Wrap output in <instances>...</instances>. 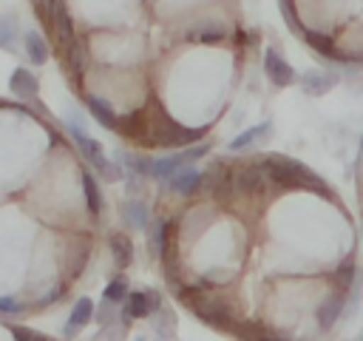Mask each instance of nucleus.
<instances>
[{
    "label": "nucleus",
    "instance_id": "obj_1",
    "mask_svg": "<svg viewBox=\"0 0 363 341\" xmlns=\"http://www.w3.org/2000/svg\"><path fill=\"white\" fill-rule=\"evenodd\" d=\"M261 165L267 170V179L275 182L278 188H309V190H320L323 196H332V190L323 185L320 176H315L306 165L289 156H261Z\"/></svg>",
    "mask_w": 363,
    "mask_h": 341
},
{
    "label": "nucleus",
    "instance_id": "obj_2",
    "mask_svg": "<svg viewBox=\"0 0 363 341\" xmlns=\"http://www.w3.org/2000/svg\"><path fill=\"white\" fill-rule=\"evenodd\" d=\"M65 134L71 136V142L79 148V153H82V159L102 176L105 173V168H108V156H105V151H102V145H99V139H94V136H88V131L82 128V122H74V119H68L65 122Z\"/></svg>",
    "mask_w": 363,
    "mask_h": 341
},
{
    "label": "nucleus",
    "instance_id": "obj_3",
    "mask_svg": "<svg viewBox=\"0 0 363 341\" xmlns=\"http://www.w3.org/2000/svg\"><path fill=\"white\" fill-rule=\"evenodd\" d=\"M264 77H267V82L272 85V88H289V85H295V80H298V74H295V68L284 60V54L278 51V48H267L264 51Z\"/></svg>",
    "mask_w": 363,
    "mask_h": 341
},
{
    "label": "nucleus",
    "instance_id": "obj_4",
    "mask_svg": "<svg viewBox=\"0 0 363 341\" xmlns=\"http://www.w3.org/2000/svg\"><path fill=\"white\" fill-rule=\"evenodd\" d=\"M190 307H193V313L201 318V321H207V324H216V327H233L235 321H233V313L227 310V304L224 301H218V298H213V296H199V301H190Z\"/></svg>",
    "mask_w": 363,
    "mask_h": 341
},
{
    "label": "nucleus",
    "instance_id": "obj_5",
    "mask_svg": "<svg viewBox=\"0 0 363 341\" xmlns=\"http://www.w3.org/2000/svg\"><path fill=\"white\" fill-rule=\"evenodd\" d=\"M264 182H267V170H264L261 159L258 162H244V165H238L233 170V188L238 193H244V196L258 193L264 188Z\"/></svg>",
    "mask_w": 363,
    "mask_h": 341
},
{
    "label": "nucleus",
    "instance_id": "obj_6",
    "mask_svg": "<svg viewBox=\"0 0 363 341\" xmlns=\"http://www.w3.org/2000/svg\"><path fill=\"white\" fill-rule=\"evenodd\" d=\"M79 99H82V105H85V111L105 128V131H119V114L113 111V105L108 102V99H102L99 94H94V91H82L79 94Z\"/></svg>",
    "mask_w": 363,
    "mask_h": 341
},
{
    "label": "nucleus",
    "instance_id": "obj_7",
    "mask_svg": "<svg viewBox=\"0 0 363 341\" xmlns=\"http://www.w3.org/2000/svg\"><path fill=\"white\" fill-rule=\"evenodd\" d=\"M346 304H349V296H346V293H340V290H332V293H329V296H326V298L318 304V310H315L318 327H320V330L335 327V321L343 315Z\"/></svg>",
    "mask_w": 363,
    "mask_h": 341
},
{
    "label": "nucleus",
    "instance_id": "obj_8",
    "mask_svg": "<svg viewBox=\"0 0 363 341\" xmlns=\"http://www.w3.org/2000/svg\"><path fill=\"white\" fill-rule=\"evenodd\" d=\"M303 43H306L315 54H320V57H326V60H332V63H352V60L340 51V45H337L332 37H326L323 31L306 28V31H303Z\"/></svg>",
    "mask_w": 363,
    "mask_h": 341
},
{
    "label": "nucleus",
    "instance_id": "obj_9",
    "mask_svg": "<svg viewBox=\"0 0 363 341\" xmlns=\"http://www.w3.org/2000/svg\"><path fill=\"white\" fill-rule=\"evenodd\" d=\"M9 91H14L20 99H37V91H40V77L31 71V68H26V65H17L14 71H11V77H9Z\"/></svg>",
    "mask_w": 363,
    "mask_h": 341
},
{
    "label": "nucleus",
    "instance_id": "obj_10",
    "mask_svg": "<svg viewBox=\"0 0 363 341\" xmlns=\"http://www.w3.org/2000/svg\"><path fill=\"white\" fill-rule=\"evenodd\" d=\"M340 77L337 74H329V71H320V68H309V71H303L301 74V88H303V94H309V97H323L326 91H332L335 88V82H337Z\"/></svg>",
    "mask_w": 363,
    "mask_h": 341
},
{
    "label": "nucleus",
    "instance_id": "obj_11",
    "mask_svg": "<svg viewBox=\"0 0 363 341\" xmlns=\"http://www.w3.org/2000/svg\"><path fill=\"white\" fill-rule=\"evenodd\" d=\"M96 318V304L91 301V298H77L74 301V307H71V315H68V321H65V327H62V332L71 338V335H77L88 321H94Z\"/></svg>",
    "mask_w": 363,
    "mask_h": 341
},
{
    "label": "nucleus",
    "instance_id": "obj_12",
    "mask_svg": "<svg viewBox=\"0 0 363 341\" xmlns=\"http://www.w3.org/2000/svg\"><path fill=\"white\" fill-rule=\"evenodd\" d=\"M119 219H122V224L130 227V230H147V224H150V210H147V205H145L142 199H128V202L119 207Z\"/></svg>",
    "mask_w": 363,
    "mask_h": 341
},
{
    "label": "nucleus",
    "instance_id": "obj_13",
    "mask_svg": "<svg viewBox=\"0 0 363 341\" xmlns=\"http://www.w3.org/2000/svg\"><path fill=\"white\" fill-rule=\"evenodd\" d=\"M150 313H153V298H150V293L136 290V293H130L128 301L122 304V327H128L133 318H145V315H150Z\"/></svg>",
    "mask_w": 363,
    "mask_h": 341
},
{
    "label": "nucleus",
    "instance_id": "obj_14",
    "mask_svg": "<svg viewBox=\"0 0 363 341\" xmlns=\"http://www.w3.org/2000/svg\"><path fill=\"white\" fill-rule=\"evenodd\" d=\"M23 51H26V57H28V63H31V65H45V63H48V57H51L45 37H43L40 31H34V28L23 31Z\"/></svg>",
    "mask_w": 363,
    "mask_h": 341
},
{
    "label": "nucleus",
    "instance_id": "obj_15",
    "mask_svg": "<svg viewBox=\"0 0 363 341\" xmlns=\"http://www.w3.org/2000/svg\"><path fill=\"white\" fill-rule=\"evenodd\" d=\"M62 57H65V74H71V80L79 82L82 74L88 71V45H85V40L79 37Z\"/></svg>",
    "mask_w": 363,
    "mask_h": 341
},
{
    "label": "nucleus",
    "instance_id": "obj_16",
    "mask_svg": "<svg viewBox=\"0 0 363 341\" xmlns=\"http://www.w3.org/2000/svg\"><path fill=\"white\" fill-rule=\"evenodd\" d=\"M267 134H272V122H269V119H267V122H258V125H252V128H244L238 136H233V139L227 142V151H233V153L247 151L250 145L267 139Z\"/></svg>",
    "mask_w": 363,
    "mask_h": 341
},
{
    "label": "nucleus",
    "instance_id": "obj_17",
    "mask_svg": "<svg viewBox=\"0 0 363 341\" xmlns=\"http://www.w3.org/2000/svg\"><path fill=\"white\" fill-rule=\"evenodd\" d=\"M201 185H204V173H199L196 168H184V170H179V173L167 182V188H170L176 196H190V193H196Z\"/></svg>",
    "mask_w": 363,
    "mask_h": 341
},
{
    "label": "nucleus",
    "instance_id": "obj_18",
    "mask_svg": "<svg viewBox=\"0 0 363 341\" xmlns=\"http://www.w3.org/2000/svg\"><path fill=\"white\" fill-rule=\"evenodd\" d=\"M147 239H150V253L153 256H167L170 247H167V239H170V219H156L150 227H147Z\"/></svg>",
    "mask_w": 363,
    "mask_h": 341
},
{
    "label": "nucleus",
    "instance_id": "obj_19",
    "mask_svg": "<svg viewBox=\"0 0 363 341\" xmlns=\"http://www.w3.org/2000/svg\"><path fill=\"white\" fill-rule=\"evenodd\" d=\"M108 244H111L113 267H116V270H125V267L133 261V244H130V239H128L125 233H111Z\"/></svg>",
    "mask_w": 363,
    "mask_h": 341
},
{
    "label": "nucleus",
    "instance_id": "obj_20",
    "mask_svg": "<svg viewBox=\"0 0 363 341\" xmlns=\"http://www.w3.org/2000/svg\"><path fill=\"white\" fill-rule=\"evenodd\" d=\"M357 276H360V270H357L354 259H343V261L335 267V273L329 276V281L335 284V290H340V293L349 296V290H352V284L357 281Z\"/></svg>",
    "mask_w": 363,
    "mask_h": 341
},
{
    "label": "nucleus",
    "instance_id": "obj_21",
    "mask_svg": "<svg viewBox=\"0 0 363 341\" xmlns=\"http://www.w3.org/2000/svg\"><path fill=\"white\" fill-rule=\"evenodd\" d=\"M82 193H85V205H88V213L91 216H99L105 202H102V190H99V182L94 173H82Z\"/></svg>",
    "mask_w": 363,
    "mask_h": 341
},
{
    "label": "nucleus",
    "instance_id": "obj_22",
    "mask_svg": "<svg viewBox=\"0 0 363 341\" xmlns=\"http://www.w3.org/2000/svg\"><path fill=\"white\" fill-rule=\"evenodd\" d=\"M17 37H23V28H20L17 17H14V11H3L0 14V45L6 51H14V40Z\"/></svg>",
    "mask_w": 363,
    "mask_h": 341
},
{
    "label": "nucleus",
    "instance_id": "obj_23",
    "mask_svg": "<svg viewBox=\"0 0 363 341\" xmlns=\"http://www.w3.org/2000/svg\"><path fill=\"white\" fill-rule=\"evenodd\" d=\"M119 162L125 165L128 176H136V179L150 176V168H153V159H145V156H136V153H122Z\"/></svg>",
    "mask_w": 363,
    "mask_h": 341
},
{
    "label": "nucleus",
    "instance_id": "obj_24",
    "mask_svg": "<svg viewBox=\"0 0 363 341\" xmlns=\"http://www.w3.org/2000/svg\"><path fill=\"white\" fill-rule=\"evenodd\" d=\"M105 301H111V304H125L128 301V296H130V290H128V281L122 278V276H116L113 281H108V287H105Z\"/></svg>",
    "mask_w": 363,
    "mask_h": 341
},
{
    "label": "nucleus",
    "instance_id": "obj_25",
    "mask_svg": "<svg viewBox=\"0 0 363 341\" xmlns=\"http://www.w3.org/2000/svg\"><path fill=\"white\" fill-rule=\"evenodd\" d=\"M278 9H281V14H284V20H286V28L292 31V34H301L303 37V26H301V17H298V11H295V6H292V0H278Z\"/></svg>",
    "mask_w": 363,
    "mask_h": 341
},
{
    "label": "nucleus",
    "instance_id": "obj_26",
    "mask_svg": "<svg viewBox=\"0 0 363 341\" xmlns=\"http://www.w3.org/2000/svg\"><path fill=\"white\" fill-rule=\"evenodd\" d=\"M150 324H153V330H156L162 338H170V335H173V327H176V318H173V313H170L167 307H162V315H159V310H156V318H150Z\"/></svg>",
    "mask_w": 363,
    "mask_h": 341
},
{
    "label": "nucleus",
    "instance_id": "obj_27",
    "mask_svg": "<svg viewBox=\"0 0 363 341\" xmlns=\"http://www.w3.org/2000/svg\"><path fill=\"white\" fill-rule=\"evenodd\" d=\"M9 330H11V335H14L17 341H54L51 335L34 332V330H28V327H20V324H9Z\"/></svg>",
    "mask_w": 363,
    "mask_h": 341
},
{
    "label": "nucleus",
    "instance_id": "obj_28",
    "mask_svg": "<svg viewBox=\"0 0 363 341\" xmlns=\"http://www.w3.org/2000/svg\"><path fill=\"white\" fill-rule=\"evenodd\" d=\"M0 310H3L6 315H14V313H23L26 307H23L20 301H14L11 296H3V298H0Z\"/></svg>",
    "mask_w": 363,
    "mask_h": 341
},
{
    "label": "nucleus",
    "instance_id": "obj_29",
    "mask_svg": "<svg viewBox=\"0 0 363 341\" xmlns=\"http://www.w3.org/2000/svg\"><path fill=\"white\" fill-rule=\"evenodd\" d=\"M113 307H116V304H111V301H105V298H102V304L96 307V318H94V321H99L102 327H105V324H111V310H113Z\"/></svg>",
    "mask_w": 363,
    "mask_h": 341
}]
</instances>
